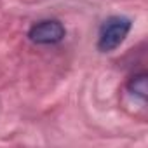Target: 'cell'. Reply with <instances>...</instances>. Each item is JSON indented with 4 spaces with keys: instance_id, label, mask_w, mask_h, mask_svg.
I'll return each mask as SVG.
<instances>
[{
    "instance_id": "1",
    "label": "cell",
    "mask_w": 148,
    "mask_h": 148,
    "mask_svg": "<svg viewBox=\"0 0 148 148\" xmlns=\"http://www.w3.org/2000/svg\"><path fill=\"white\" fill-rule=\"evenodd\" d=\"M129 30H131V19H127V18L113 16V18L106 19L99 30L98 49L103 52H110V51L117 49L127 37Z\"/></svg>"
},
{
    "instance_id": "2",
    "label": "cell",
    "mask_w": 148,
    "mask_h": 148,
    "mask_svg": "<svg viewBox=\"0 0 148 148\" xmlns=\"http://www.w3.org/2000/svg\"><path fill=\"white\" fill-rule=\"evenodd\" d=\"M64 26L59 21L54 19H47V21H40L37 25H33L30 28V40L33 44H40V45H51V44H58L64 38Z\"/></svg>"
},
{
    "instance_id": "3",
    "label": "cell",
    "mask_w": 148,
    "mask_h": 148,
    "mask_svg": "<svg viewBox=\"0 0 148 148\" xmlns=\"http://www.w3.org/2000/svg\"><path fill=\"white\" fill-rule=\"evenodd\" d=\"M129 89H131L134 94H138L141 99H145V98H146V77H145V75L134 77V79L129 82Z\"/></svg>"
}]
</instances>
